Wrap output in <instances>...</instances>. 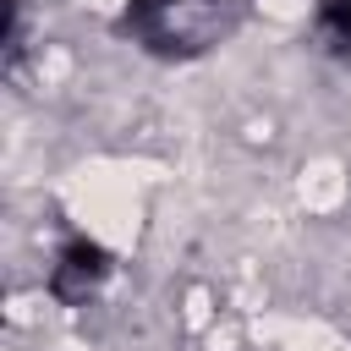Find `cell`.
Wrapping results in <instances>:
<instances>
[{"mask_svg": "<svg viewBox=\"0 0 351 351\" xmlns=\"http://www.w3.org/2000/svg\"><path fill=\"white\" fill-rule=\"evenodd\" d=\"M241 11H247V0H126L121 5V27L143 49L186 60V55L214 49L241 22Z\"/></svg>", "mask_w": 351, "mask_h": 351, "instance_id": "cell-1", "label": "cell"}, {"mask_svg": "<svg viewBox=\"0 0 351 351\" xmlns=\"http://www.w3.org/2000/svg\"><path fill=\"white\" fill-rule=\"evenodd\" d=\"M104 280H110V252H104L99 241H88V236L66 241V247L55 252V263H49V291H55L60 302H88Z\"/></svg>", "mask_w": 351, "mask_h": 351, "instance_id": "cell-2", "label": "cell"}, {"mask_svg": "<svg viewBox=\"0 0 351 351\" xmlns=\"http://www.w3.org/2000/svg\"><path fill=\"white\" fill-rule=\"evenodd\" d=\"M318 38L351 60V0H324L318 5Z\"/></svg>", "mask_w": 351, "mask_h": 351, "instance_id": "cell-3", "label": "cell"}]
</instances>
